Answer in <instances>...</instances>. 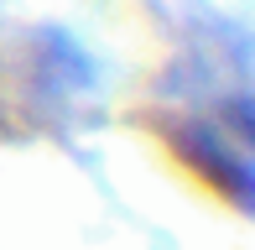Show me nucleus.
<instances>
[{
  "mask_svg": "<svg viewBox=\"0 0 255 250\" xmlns=\"http://www.w3.org/2000/svg\"><path fill=\"white\" fill-rule=\"evenodd\" d=\"M177 141H182V151H188V162L198 167V172H208L235 203L250 198V162H245V146H224V141H219V130H208V125H193V130H182Z\"/></svg>",
  "mask_w": 255,
  "mask_h": 250,
  "instance_id": "nucleus-1",
  "label": "nucleus"
}]
</instances>
